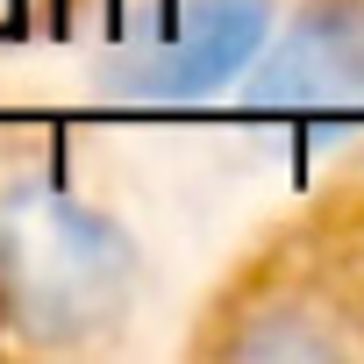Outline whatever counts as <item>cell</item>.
I'll return each mask as SVG.
<instances>
[{
	"instance_id": "cell-2",
	"label": "cell",
	"mask_w": 364,
	"mask_h": 364,
	"mask_svg": "<svg viewBox=\"0 0 364 364\" xmlns=\"http://www.w3.org/2000/svg\"><path fill=\"white\" fill-rule=\"evenodd\" d=\"M257 100L293 114H343L364 107V8L307 15L257 72Z\"/></svg>"
},
{
	"instance_id": "cell-3",
	"label": "cell",
	"mask_w": 364,
	"mask_h": 364,
	"mask_svg": "<svg viewBox=\"0 0 364 364\" xmlns=\"http://www.w3.org/2000/svg\"><path fill=\"white\" fill-rule=\"evenodd\" d=\"M257 29H264V0H193V15L136 43L129 79L150 93H200L208 79L236 72L257 50Z\"/></svg>"
},
{
	"instance_id": "cell-1",
	"label": "cell",
	"mask_w": 364,
	"mask_h": 364,
	"mask_svg": "<svg viewBox=\"0 0 364 364\" xmlns=\"http://www.w3.org/2000/svg\"><path fill=\"white\" fill-rule=\"evenodd\" d=\"M0 300L50 343L86 336L129 300V243L50 178L8 186L0 193Z\"/></svg>"
}]
</instances>
